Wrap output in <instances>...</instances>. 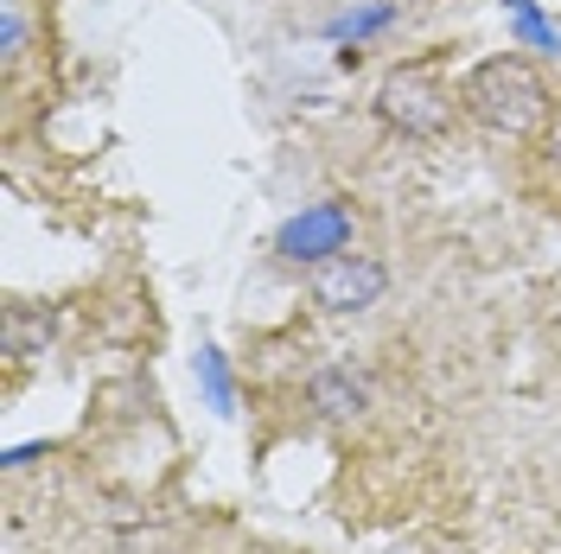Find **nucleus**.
I'll list each match as a JSON object with an SVG mask.
<instances>
[{
  "label": "nucleus",
  "instance_id": "nucleus-6",
  "mask_svg": "<svg viewBox=\"0 0 561 554\" xmlns=\"http://www.w3.org/2000/svg\"><path fill=\"white\" fill-rule=\"evenodd\" d=\"M45 338H51V319L45 312H7V357L20 363V357H33V350H45Z\"/></svg>",
  "mask_w": 561,
  "mask_h": 554
},
{
  "label": "nucleus",
  "instance_id": "nucleus-1",
  "mask_svg": "<svg viewBox=\"0 0 561 554\" xmlns=\"http://www.w3.org/2000/svg\"><path fill=\"white\" fill-rule=\"evenodd\" d=\"M459 103L466 115L491 128V135L504 140H529L549 128V83L524 65V58H485V65L466 70V83H459Z\"/></svg>",
  "mask_w": 561,
  "mask_h": 554
},
{
  "label": "nucleus",
  "instance_id": "nucleus-4",
  "mask_svg": "<svg viewBox=\"0 0 561 554\" xmlns=\"http://www.w3.org/2000/svg\"><path fill=\"white\" fill-rule=\"evenodd\" d=\"M345 243H351V217H345V205H313L307 217H294V223L280 230V249H287L294 262L345 255Z\"/></svg>",
  "mask_w": 561,
  "mask_h": 554
},
{
  "label": "nucleus",
  "instance_id": "nucleus-5",
  "mask_svg": "<svg viewBox=\"0 0 561 554\" xmlns=\"http://www.w3.org/2000/svg\"><path fill=\"white\" fill-rule=\"evenodd\" d=\"M307 395H313V408H319V415H332V420L364 415V402H370V389H364V377H351V370H319Z\"/></svg>",
  "mask_w": 561,
  "mask_h": 554
},
{
  "label": "nucleus",
  "instance_id": "nucleus-2",
  "mask_svg": "<svg viewBox=\"0 0 561 554\" xmlns=\"http://www.w3.org/2000/svg\"><path fill=\"white\" fill-rule=\"evenodd\" d=\"M377 108H383L389 128H402L409 140H434L447 128V115H454V96H447V83L427 65H409L377 90Z\"/></svg>",
  "mask_w": 561,
  "mask_h": 554
},
{
  "label": "nucleus",
  "instance_id": "nucleus-3",
  "mask_svg": "<svg viewBox=\"0 0 561 554\" xmlns=\"http://www.w3.org/2000/svg\"><path fill=\"white\" fill-rule=\"evenodd\" d=\"M383 287H389L383 262H370V255H332L313 280V300L325 312H364L383 300Z\"/></svg>",
  "mask_w": 561,
  "mask_h": 554
},
{
  "label": "nucleus",
  "instance_id": "nucleus-7",
  "mask_svg": "<svg viewBox=\"0 0 561 554\" xmlns=\"http://www.w3.org/2000/svg\"><path fill=\"white\" fill-rule=\"evenodd\" d=\"M0 58H7V70L26 58V26H20V13H13V7L0 13Z\"/></svg>",
  "mask_w": 561,
  "mask_h": 554
}]
</instances>
